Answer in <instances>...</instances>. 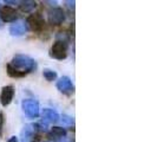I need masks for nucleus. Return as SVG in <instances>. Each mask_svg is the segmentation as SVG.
<instances>
[{"mask_svg": "<svg viewBox=\"0 0 157 142\" xmlns=\"http://www.w3.org/2000/svg\"><path fill=\"white\" fill-rule=\"evenodd\" d=\"M36 61L25 55H17L7 64V73L12 78H21L36 70Z\"/></svg>", "mask_w": 157, "mask_h": 142, "instance_id": "obj_1", "label": "nucleus"}, {"mask_svg": "<svg viewBox=\"0 0 157 142\" xmlns=\"http://www.w3.org/2000/svg\"><path fill=\"white\" fill-rule=\"evenodd\" d=\"M67 50H69V45H67V40L65 39H57L53 43V45L51 46L50 50V56L55 59L58 61H63L67 57Z\"/></svg>", "mask_w": 157, "mask_h": 142, "instance_id": "obj_2", "label": "nucleus"}, {"mask_svg": "<svg viewBox=\"0 0 157 142\" xmlns=\"http://www.w3.org/2000/svg\"><path fill=\"white\" fill-rule=\"evenodd\" d=\"M45 25H46L45 19L40 13H32L31 16H29L26 19V26H29L27 29L32 30L33 32H37V33L44 31Z\"/></svg>", "mask_w": 157, "mask_h": 142, "instance_id": "obj_3", "label": "nucleus"}, {"mask_svg": "<svg viewBox=\"0 0 157 142\" xmlns=\"http://www.w3.org/2000/svg\"><path fill=\"white\" fill-rule=\"evenodd\" d=\"M21 107H23L24 112L31 118H37L40 115V108L39 103L31 98H25L21 102Z\"/></svg>", "mask_w": 157, "mask_h": 142, "instance_id": "obj_4", "label": "nucleus"}, {"mask_svg": "<svg viewBox=\"0 0 157 142\" xmlns=\"http://www.w3.org/2000/svg\"><path fill=\"white\" fill-rule=\"evenodd\" d=\"M39 128L38 124H26L21 130V142H37L39 140L38 136Z\"/></svg>", "mask_w": 157, "mask_h": 142, "instance_id": "obj_5", "label": "nucleus"}, {"mask_svg": "<svg viewBox=\"0 0 157 142\" xmlns=\"http://www.w3.org/2000/svg\"><path fill=\"white\" fill-rule=\"evenodd\" d=\"M47 19L48 23L53 26H58L60 24H63L65 20V13H64L63 8L60 7H53L47 12Z\"/></svg>", "mask_w": 157, "mask_h": 142, "instance_id": "obj_6", "label": "nucleus"}, {"mask_svg": "<svg viewBox=\"0 0 157 142\" xmlns=\"http://www.w3.org/2000/svg\"><path fill=\"white\" fill-rule=\"evenodd\" d=\"M0 19L4 23H14L18 19V12L16 8L5 5L0 7Z\"/></svg>", "mask_w": 157, "mask_h": 142, "instance_id": "obj_7", "label": "nucleus"}, {"mask_svg": "<svg viewBox=\"0 0 157 142\" xmlns=\"http://www.w3.org/2000/svg\"><path fill=\"white\" fill-rule=\"evenodd\" d=\"M57 89L60 93H63L64 95H67V96L75 93V85H73L70 77H67V76H63L59 78V81L57 82Z\"/></svg>", "mask_w": 157, "mask_h": 142, "instance_id": "obj_8", "label": "nucleus"}, {"mask_svg": "<svg viewBox=\"0 0 157 142\" xmlns=\"http://www.w3.org/2000/svg\"><path fill=\"white\" fill-rule=\"evenodd\" d=\"M16 94V90L12 85H6L1 89V94H0V103L2 107H7L13 101V97Z\"/></svg>", "mask_w": 157, "mask_h": 142, "instance_id": "obj_9", "label": "nucleus"}, {"mask_svg": "<svg viewBox=\"0 0 157 142\" xmlns=\"http://www.w3.org/2000/svg\"><path fill=\"white\" fill-rule=\"evenodd\" d=\"M65 136H66V130L64 128H62V127H53L47 133V137L50 140H52L53 142L60 141V140H63Z\"/></svg>", "mask_w": 157, "mask_h": 142, "instance_id": "obj_10", "label": "nucleus"}, {"mask_svg": "<svg viewBox=\"0 0 157 142\" xmlns=\"http://www.w3.org/2000/svg\"><path fill=\"white\" fill-rule=\"evenodd\" d=\"M41 117H43V121L46 122V123H56V122L59 121V115H58L55 110L48 109V108L43 110Z\"/></svg>", "mask_w": 157, "mask_h": 142, "instance_id": "obj_11", "label": "nucleus"}, {"mask_svg": "<svg viewBox=\"0 0 157 142\" xmlns=\"http://www.w3.org/2000/svg\"><path fill=\"white\" fill-rule=\"evenodd\" d=\"M27 26L25 23H14L11 27H10V33L12 36H16V37H19V36H23L27 32Z\"/></svg>", "mask_w": 157, "mask_h": 142, "instance_id": "obj_12", "label": "nucleus"}, {"mask_svg": "<svg viewBox=\"0 0 157 142\" xmlns=\"http://www.w3.org/2000/svg\"><path fill=\"white\" fill-rule=\"evenodd\" d=\"M19 8L21 12H25V13H29V12H32L34 8L37 7V2L36 1H30V0H26V1H20L19 2Z\"/></svg>", "mask_w": 157, "mask_h": 142, "instance_id": "obj_13", "label": "nucleus"}, {"mask_svg": "<svg viewBox=\"0 0 157 142\" xmlns=\"http://www.w3.org/2000/svg\"><path fill=\"white\" fill-rule=\"evenodd\" d=\"M43 76L48 82H53L57 78V72L53 70H50V69H45V70L43 71Z\"/></svg>", "mask_w": 157, "mask_h": 142, "instance_id": "obj_14", "label": "nucleus"}, {"mask_svg": "<svg viewBox=\"0 0 157 142\" xmlns=\"http://www.w3.org/2000/svg\"><path fill=\"white\" fill-rule=\"evenodd\" d=\"M63 122L67 126H73V123H75L73 118L70 117V116H66V115H63Z\"/></svg>", "mask_w": 157, "mask_h": 142, "instance_id": "obj_15", "label": "nucleus"}, {"mask_svg": "<svg viewBox=\"0 0 157 142\" xmlns=\"http://www.w3.org/2000/svg\"><path fill=\"white\" fill-rule=\"evenodd\" d=\"M4 122H5L4 112H2V111H0V137H2V130H4Z\"/></svg>", "mask_w": 157, "mask_h": 142, "instance_id": "obj_16", "label": "nucleus"}, {"mask_svg": "<svg viewBox=\"0 0 157 142\" xmlns=\"http://www.w3.org/2000/svg\"><path fill=\"white\" fill-rule=\"evenodd\" d=\"M7 142H18V137H16V136H12V137H11Z\"/></svg>", "mask_w": 157, "mask_h": 142, "instance_id": "obj_17", "label": "nucleus"}, {"mask_svg": "<svg viewBox=\"0 0 157 142\" xmlns=\"http://www.w3.org/2000/svg\"><path fill=\"white\" fill-rule=\"evenodd\" d=\"M66 4H69V7H75V1H65Z\"/></svg>", "mask_w": 157, "mask_h": 142, "instance_id": "obj_18", "label": "nucleus"}, {"mask_svg": "<svg viewBox=\"0 0 157 142\" xmlns=\"http://www.w3.org/2000/svg\"><path fill=\"white\" fill-rule=\"evenodd\" d=\"M0 27H1V23H0Z\"/></svg>", "mask_w": 157, "mask_h": 142, "instance_id": "obj_19", "label": "nucleus"}, {"mask_svg": "<svg viewBox=\"0 0 157 142\" xmlns=\"http://www.w3.org/2000/svg\"><path fill=\"white\" fill-rule=\"evenodd\" d=\"M50 142H51V141H50Z\"/></svg>", "mask_w": 157, "mask_h": 142, "instance_id": "obj_20", "label": "nucleus"}]
</instances>
